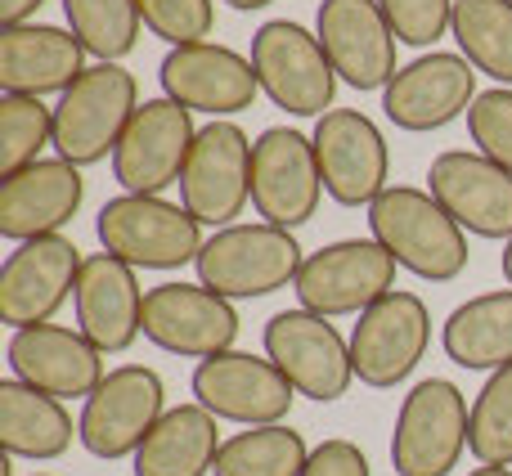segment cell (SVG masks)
<instances>
[{
  "label": "cell",
  "instance_id": "6da1fadb",
  "mask_svg": "<svg viewBox=\"0 0 512 476\" xmlns=\"http://www.w3.org/2000/svg\"><path fill=\"white\" fill-rule=\"evenodd\" d=\"M369 238H378L400 270L423 283H454L468 270V234L432 198V189L391 185L369 207Z\"/></svg>",
  "mask_w": 512,
  "mask_h": 476
},
{
  "label": "cell",
  "instance_id": "7a4b0ae2",
  "mask_svg": "<svg viewBox=\"0 0 512 476\" xmlns=\"http://www.w3.org/2000/svg\"><path fill=\"white\" fill-rule=\"evenodd\" d=\"M140 113V86L122 63H95L54 104V153L72 167L113 158L131 117Z\"/></svg>",
  "mask_w": 512,
  "mask_h": 476
},
{
  "label": "cell",
  "instance_id": "3957f363",
  "mask_svg": "<svg viewBox=\"0 0 512 476\" xmlns=\"http://www.w3.org/2000/svg\"><path fill=\"white\" fill-rule=\"evenodd\" d=\"M252 68L261 81V95L288 117L319 122L324 113H333L337 72L310 27L292 23V18L261 23L252 32Z\"/></svg>",
  "mask_w": 512,
  "mask_h": 476
},
{
  "label": "cell",
  "instance_id": "277c9868",
  "mask_svg": "<svg viewBox=\"0 0 512 476\" xmlns=\"http://www.w3.org/2000/svg\"><path fill=\"white\" fill-rule=\"evenodd\" d=\"M95 234L104 252L117 261L135 265V270H180V265L198 261L203 252V225L189 216L185 203H167V198H144V194H117L99 207Z\"/></svg>",
  "mask_w": 512,
  "mask_h": 476
},
{
  "label": "cell",
  "instance_id": "5b68a950",
  "mask_svg": "<svg viewBox=\"0 0 512 476\" xmlns=\"http://www.w3.org/2000/svg\"><path fill=\"white\" fill-rule=\"evenodd\" d=\"M301 243L279 225H230L216 230L198 252V283L221 292L225 301L270 297L279 288H292L301 274Z\"/></svg>",
  "mask_w": 512,
  "mask_h": 476
},
{
  "label": "cell",
  "instance_id": "8992f818",
  "mask_svg": "<svg viewBox=\"0 0 512 476\" xmlns=\"http://www.w3.org/2000/svg\"><path fill=\"white\" fill-rule=\"evenodd\" d=\"M472 409L450 378H423L400 400L391 468L400 476H450L468 450Z\"/></svg>",
  "mask_w": 512,
  "mask_h": 476
},
{
  "label": "cell",
  "instance_id": "52a82bcc",
  "mask_svg": "<svg viewBox=\"0 0 512 476\" xmlns=\"http://www.w3.org/2000/svg\"><path fill=\"white\" fill-rule=\"evenodd\" d=\"M396 256L378 238H337L301 261L292 283L301 310H315L324 319L364 315L387 292H396Z\"/></svg>",
  "mask_w": 512,
  "mask_h": 476
},
{
  "label": "cell",
  "instance_id": "ba28073f",
  "mask_svg": "<svg viewBox=\"0 0 512 476\" xmlns=\"http://www.w3.org/2000/svg\"><path fill=\"white\" fill-rule=\"evenodd\" d=\"M162 414H167V387L158 369L122 364V369H108L95 396H86L77 418V441L104 463L135 459L149 432L162 423Z\"/></svg>",
  "mask_w": 512,
  "mask_h": 476
},
{
  "label": "cell",
  "instance_id": "9c48e42d",
  "mask_svg": "<svg viewBox=\"0 0 512 476\" xmlns=\"http://www.w3.org/2000/svg\"><path fill=\"white\" fill-rule=\"evenodd\" d=\"M252 144L239 122L198 126L194 153L180 176V203L198 225L230 230L252 203Z\"/></svg>",
  "mask_w": 512,
  "mask_h": 476
},
{
  "label": "cell",
  "instance_id": "30bf717a",
  "mask_svg": "<svg viewBox=\"0 0 512 476\" xmlns=\"http://www.w3.org/2000/svg\"><path fill=\"white\" fill-rule=\"evenodd\" d=\"M265 355L279 364V373L297 387V396L333 405L351 391L355 364H351V337L337 333L333 319L315 310H279L265 324Z\"/></svg>",
  "mask_w": 512,
  "mask_h": 476
},
{
  "label": "cell",
  "instance_id": "8fae6325",
  "mask_svg": "<svg viewBox=\"0 0 512 476\" xmlns=\"http://www.w3.org/2000/svg\"><path fill=\"white\" fill-rule=\"evenodd\" d=\"M324 176H319L315 140L292 126H265L252 144V212L265 225L301 230L315 221Z\"/></svg>",
  "mask_w": 512,
  "mask_h": 476
},
{
  "label": "cell",
  "instance_id": "7c38bea8",
  "mask_svg": "<svg viewBox=\"0 0 512 476\" xmlns=\"http://www.w3.org/2000/svg\"><path fill=\"white\" fill-rule=\"evenodd\" d=\"M324 176V194L342 207H373L387 194L391 180V149L369 113L360 108H333L310 131Z\"/></svg>",
  "mask_w": 512,
  "mask_h": 476
},
{
  "label": "cell",
  "instance_id": "4fadbf2b",
  "mask_svg": "<svg viewBox=\"0 0 512 476\" xmlns=\"http://www.w3.org/2000/svg\"><path fill=\"white\" fill-rule=\"evenodd\" d=\"M432 346V310L418 292H387L378 306L360 315L351 328V364L355 378L373 391H391L423 364Z\"/></svg>",
  "mask_w": 512,
  "mask_h": 476
},
{
  "label": "cell",
  "instance_id": "5bb4252c",
  "mask_svg": "<svg viewBox=\"0 0 512 476\" xmlns=\"http://www.w3.org/2000/svg\"><path fill=\"white\" fill-rule=\"evenodd\" d=\"M194 140H198V126L189 108H180L167 95L144 99L113 153V176L122 185V194L162 198L171 185H180L185 162L194 153Z\"/></svg>",
  "mask_w": 512,
  "mask_h": 476
},
{
  "label": "cell",
  "instance_id": "9a60e30c",
  "mask_svg": "<svg viewBox=\"0 0 512 476\" xmlns=\"http://www.w3.org/2000/svg\"><path fill=\"white\" fill-rule=\"evenodd\" d=\"M189 391H194V405H203L212 418L239 427L283 423L297 400V387L279 373V364L252 351H225L212 360H198Z\"/></svg>",
  "mask_w": 512,
  "mask_h": 476
},
{
  "label": "cell",
  "instance_id": "2e32d148",
  "mask_svg": "<svg viewBox=\"0 0 512 476\" xmlns=\"http://www.w3.org/2000/svg\"><path fill=\"white\" fill-rule=\"evenodd\" d=\"M239 310L203 283H158L144 297V337L180 360H212L239 342Z\"/></svg>",
  "mask_w": 512,
  "mask_h": 476
},
{
  "label": "cell",
  "instance_id": "e0dca14e",
  "mask_svg": "<svg viewBox=\"0 0 512 476\" xmlns=\"http://www.w3.org/2000/svg\"><path fill=\"white\" fill-rule=\"evenodd\" d=\"M158 81L167 99H176L189 113H207L212 122H230L234 113H248L256 104V95H261L252 54H239L216 41L167 50Z\"/></svg>",
  "mask_w": 512,
  "mask_h": 476
},
{
  "label": "cell",
  "instance_id": "ac0fdd59",
  "mask_svg": "<svg viewBox=\"0 0 512 476\" xmlns=\"http://www.w3.org/2000/svg\"><path fill=\"white\" fill-rule=\"evenodd\" d=\"M477 95H481L477 68L463 54L427 50L391 77V86L382 90V113H387V122L396 131L423 135V131H441V126L468 117Z\"/></svg>",
  "mask_w": 512,
  "mask_h": 476
},
{
  "label": "cell",
  "instance_id": "d6986e66",
  "mask_svg": "<svg viewBox=\"0 0 512 476\" xmlns=\"http://www.w3.org/2000/svg\"><path fill=\"white\" fill-rule=\"evenodd\" d=\"M81 247L63 234L18 243L0 265V319L9 328L54 324L63 301L77 292Z\"/></svg>",
  "mask_w": 512,
  "mask_h": 476
},
{
  "label": "cell",
  "instance_id": "ffe728a7",
  "mask_svg": "<svg viewBox=\"0 0 512 476\" xmlns=\"http://www.w3.org/2000/svg\"><path fill=\"white\" fill-rule=\"evenodd\" d=\"M315 36L337 81L351 90H387L396 77V32L378 0H319Z\"/></svg>",
  "mask_w": 512,
  "mask_h": 476
},
{
  "label": "cell",
  "instance_id": "44dd1931",
  "mask_svg": "<svg viewBox=\"0 0 512 476\" xmlns=\"http://www.w3.org/2000/svg\"><path fill=\"white\" fill-rule=\"evenodd\" d=\"M9 373L27 387L45 391L54 400H86L108 378L104 351L81 328L63 324H32L9 333Z\"/></svg>",
  "mask_w": 512,
  "mask_h": 476
},
{
  "label": "cell",
  "instance_id": "7402d4cb",
  "mask_svg": "<svg viewBox=\"0 0 512 476\" xmlns=\"http://www.w3.org/2000/svg\"><path fill=\"white\" fill-rule=\"evenodd\" d=\"M432 198L477 238H512V171L477 149H445L427 167Z\"/></svg>",
  "mask_w": 512,
  "mask_h": 476
},
{
  "label": "cell",
  "instance_id": "603a6c76",
  "mask_svg": "<svg viewBox=\"0 0 512 476\" xmlns=\"http://www.w3.org/2000/svg\"><path fill=\"white\" fill-rule=\"evenodd\" d=\"M144 297L135 265L117 261L113 252H95L81 261L77 292H72V310H77V328L99 346L104 355L131 351L144 337Z\"/></svg>",
  "mask_w": 512,
  "mask_h": 476
},
{
  "label": "cell",
  "instance_id": "cb8c5ba5",
  "mask_svg": "<svg viewBox=\"0 0 512 476\" xmlns=\"http://www.w3.org/2000/svg\"><path fill=\"white\" fill-rule=\"evenodd\" d=\"M81 203H86L81 167L63 158H41L0 180V234L9 243L50 238L81 212Z\"/></svg>",
  "mask_w": 512,
  "mask_h": 476
},
{
  "label": "cell",
  "instance_id": "d4e9b609",
  "mask_svg": "<svg viewBox=\"0 0 512 476\" xmlns=\"http://www.w3.org/2000/svg\"><path fill=\"white\" fill-rule=\"evenodd\" d=\"M86 72V45L54 23H18L0 32V90L5 95H63Z\"/></svg>",
  "mask_w": 512,
  "mask_h": 476
},
{
  "label": "cell",
  "instance_id": "484cf974",
  "mask_svg": "<svg viewBox=\"0 0 512 476\" xmlns=\"http://www.w3.org/2000/svg\"><path fill=\"white\" fill-rule=\"evenodd\" d=\"M72 436H77V427H72L63 400L45 396L18 378L0 382V445L9 459L54 463L68 454Z\"/></svg>",
  "mask_w": 512,
  "mask_h": 476
},
{
  "label": "cell",
  "instance_id": "4316f807",
  "mask_svg": "<svg viewBox=\"0 0 512 476\" xmlns=\"http://www.w3.org/2000/svg\"><path fill=\"white\" fill-rule=\"evenodd\" d=\"M221 418H212L203 405H176L162 414V423L149 432V441L135 454V476H212L221 454Z\"/></svg>",
  "mask_w": 512,
  "mask_h": 476
},
{
  "label": "cell",
  "instance_id": "83f0119b",
  "mask_svg": "<svg viewBox=\"0 0 512 476\" xmlns=\"http://www.w3.org/2000/svg\"><path fill=\"white\" fill-rule=\"evenodd\" d=\"M441 346L459 369L495 373L512 364V288L481 292L454 306L441 324Z\"/></svg>",
  "mask_w": 512,
  "mask_h": 476
},
{
  "label": "cell",
  "instance_id": "f1b7e54d",
  "mask_svg": "<svg viewBox=\"0 0 512 476\" xmlns=\"http://www.w3.org/2000/svg\"><path fill=\"white\" fill-rule=\"evenodd\" d=\"M450 36L472 68L512 86V0H454Z\"/></svg>",
  "mask_w": 512,
  "mask_h": 476
},
{
  "label": "cell",
  "instance_id": "f546056e",
  "mask_svg": "<svg viewBox=\"0 0 512 476\" xmlns=\"http://www.w3.org/2000/svg\"><path fill=\"white\" fill-rule=\"evenodd\" d=\"M310 463V445L288 423L243 427L216 454L212 476H301Z\"/></svg>",
  "mask_w": 512,
  "mask_h": 476
},
{
  "label": "cell",
  "instance_id": "4dcf8cb0",
  "mask_svg": "<svg viewBox=\"0 0 512 476\" xmlns=\"http://www.w3.org/2000/svg\"><path fill=\"white\" fill-rule=\"evenodd\" d=\"M63 18H68V32L99 63H122L144 32L135 0H63Z\"/></svg>",
  "mask_w": 512,
  "mask_h": 476
},
{
  "label": "cell",
  "instance_id": "1f68e13d",
  "mask_svg": "<svg viewBox=\"0 0 512 476\" xmlns=\"http://www.w3.org/2000/svg\"><path fill=\"white\" fill-rule=\"evenodd\" d=\"M468 454L481 468H512V364L490 373L472 400Z\"/></svg>",
  "mask_w": 512,
  "mask_h": 476
},
{
  "label": "cell",
  "instance_id": "d6a6232c",
  "mask_svg": "<svg viewBox=\"0 0 512 476\" xmlns=\"http://www.w3.org/2000/svg\"><path fill=\"white\" fill-rule=\"evenodd\" d=\"M54 149V108L36 95H0V180Z\"/></svg>",
  "mask_w": 512,
  "mask_h": 476
},
{
  "label": "cell",
  "instance_id": "836d02e7",
  "mask_svg": "<svg viewBox=\"0 0 512 476\" xmlns=\"http://www.w3.org/2000/svg\"><path fill=\"white\" fill-rule=\"evenodd\" d=\"M135 5H140L144 27L171 50L207 41L216 27V0H135Z\"/></svg>",
  "mask_w": 512,
  "mask_h": 476
},
{
  "label": "cell",
  "instance_id": "e575fe53",
  "mask_svg": "<svg viewBox=\"0 0 512 476\" xmlns=\"http://www.w3.org/2000/svg\"><path fill=\"white\" fill-rule=\"evenodd\" d=\"M468 135L477 153L512 171V86H490L468 108Z\"/></svg>",
  "mask_w": 512,
  "mask_h": 476
},
{
  "label": "cell",
  "instance_id": "d590c367",
  "mask_svg": "<svg viewBox=\"0 0 512 476\" xmlns=\"http://www.w3.org/2000/svg\"><path fill=\"white\" fill-rule=\"evenodd\" d=\"M391 32L409 50H432L454 23V0H378Z\"/></svg>",
  "mask_w": 512,
  "mask_h": 476
},
{
  "label": "cell",
  "instance_id": "8d00e7d4",
  "mask_svg": "<svg viewBox=\"0 0 512 476\" xmlns=\"http://www.w3.org/2000/svg\"><path fill=\"white\" fill-rule=\"evenodd\" d=\"M301 476H373V468L360 445L346 441V436H333V441H319L310 450V463Z\"/></svg>",
  "mask_w": 512,
  "mask_h": 476
},
{
  "label": "cell",
  "instance_id": "74e56055",
  "mask_svg": "<svg viewBox=\"0 0 512 476\" xmlns=\"http://www.w3.org/2000/svg\"><path fill=\"white\" fill-rule=\"evenodd\" d=\"M45 0H0V23L5 27H18V23H32L36 9H41Z\"/></svg>",
  "mask_w": 512,
  "mask_h": 476
},
{
  "label": "cell",
  "instance_id": "f35d334b",
  "mask_svg": "<svg viewBox=\"0 0 512 476\" xmlns=\"http://www.w3.org/2000/svg\"><path fill=\"white\" fill-rule=\"evenodd\" d=\"M230 9H239V14H252V9H265V5H274V0H225Z\"/></svg>",
  "mask_w": 512,
  "mask_h": 476
},
{
  "label": "cell",
  "instance_id": "ab89813d",
  "mask_svg": "<svg viewBox=\"0 0 512 476\" xmlns=\"http://www.w3.org/2000/svg\"><path fill=\"white\" fill-rule=\"evenodd\" d=\"M499 265H504V279H508V288H512V238L504 243V256H499Z\"/></svg>",
  "mask_w": 512,
  "mask_h": 476
},
{
  "label": "cell",
  "instance_id": "60d3db41",
  "mask_svg": "<svg viewBox=\"0 0 512 476\" xmlns=\"http://www.w3.org/2000/svg\"><path fill=\"white\" fill-rule=\"evenodd\" d=\"M468 476H512V468H472Z\"/></svg>",
  "mask_w": 512,
  "mask_h": 476
},
{
  "label": "cell",
  "instance_id": "b9f144b4",
  "mask_svg": "<svg viewBox=\"0 0 512 476\" xmlns=\"http://www.w3.org/2000/svg\"><path fill=\"white\" fill-rule=\"evenodd\" d=\"M32 476H50V472H32Z\"/></svg>",
  "mask_w": 512,
  "mask_h": 476
}]
</instances>
